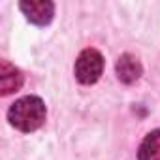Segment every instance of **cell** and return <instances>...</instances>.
Here are the masks:
<instances>
[{
    "label": "cell",
    "mask_w": 160,
    "mask_h": 160,
    "mask_svg": "<svg viewBox=\"0 0 160 160\" xmlns=\"http://www.w3.org/2000/svg\"><path fill=\"white\" fill-rule=\"evenodd\" d=\"M8 121L21 132H34L45 121V104L38 96L19 98L8 109Z\"/></svg>",
    "instance_id": "cell-1"
},
{
    "label": "cell",
    "mask_w": 160,
    "mask_h": 160,
    "mask_svg": "<svg viewBox=\"0 0 160 160\" xmlns=\"http://www.w3.org/2000/svg\"><path fill=\"white\" fill-rule=\"evenodd\" d=\"M75 79L83 85H92L96 83L102 72H104V57L100 51L89 47V49H83L79 53L77 60H75Z\"/></svg>",
    "instance_id": "cell-2"
},
{
    "label": "cell",
    "mask_w": 160,
    "mask_h": 160,
    "mask_svg": "<svg viewBox=\"0 0 160 160\" xmlns=\"http://www.w3.org/2000/svg\"><path fill=\"white\" fill-rule=\"evenodd\" d=\"M19 8L27 15V19L38 27L49 25L55 15V4L49 0H27L19 4Z\"/></svg>",
    "instance_id": "cell-3"
},
{
    "label": "cell",
    "mask_w": 160,
    "mask_h": 160,
    "mask_svg": "<svg viewBox=\"0 0 160 160\" xmlns=\"http://www.w3.org/2000/svg\"><path fill=\"white\" fill-rule=\"evenodd\" d=\"M23 81H25V77H23V72L19 68H15L8 60L0 62V92L4 96L17 92L23 87Z\"/></svg>",
    "instance_id": "cell-4"
},
{
    "label": "cell",
    "mask_w": 160,
    "mask_h": 160,
    "mask_svg": "<svg viewBox=\"0 0 160 160\" xmlns=\"http://www.w3.org/2000/svg\"><path fill=\"white\" fill-rule=\"evenodd\" d=\"M115 70H117L119 81H122V83H126V85L136 83L138 79L141 77V73H143L141 62H139L134 55H130V53L121 55V58H119L117 64H115Z\"/></svg>",
    "instance_id": "cell-5"
},
{
    "label": "cell",
    "mask_w": 160,
    "mask_h": 160,
    "mask_svg": "<svg viewBox=\"0 0 160 160\" xmlns=\"http://www.w3.org/2000/svg\"><path fill=\"white\" fill-rule=\"evenodd\" d=\"M138 160H160V128L145 136L138 151Z\"/></svg>",
    "instance_id": "cell-6"
}]
</instances>
